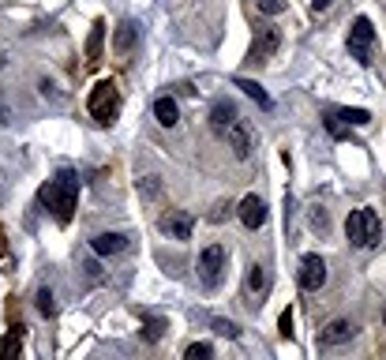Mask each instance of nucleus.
Listing matches in <instances>:
<instances>
[{
    "instance_id": "nucleus-1",
    "label": "nucleus",
    "mask_w": 386,
    "mask_h": 360,
    "mask_svg": "<svg viewBox=\"0 0 386 360\" xmlns=\"http://www.w3.org/2000/svg\"><path fill=\"white\" fill-rule=\"evenodd\" d=\"M38 203L45 210H53V218H57L60 225H68L71 214H76V203H79V177L71 169H60L53 180L42 184Z\"/></svg>"
},
{
    "instance_id": "nucleus-2",
    "label": "nucleus",
    "mask_w": 386,
    "mask_h": 360,
    "mask_svg": "<svg viewBox=\"0 0 386 360\" xmlns=\"http://www.w3.org/2000/svg\"><path fill=\"white\" fill-rule=\"evenodd\" d=\"M345 233H349V240H353L356 248H375V244H379V237H383L379 214H375V210H367V207L353 210L349 221H345Z\"/></svg>"
},
{
    "instance_id": "nucleus-3",
    "label": "nucleus",
    "mask_w": 386,
    "mask_h": 360,
    "mask_svg": "<svg viewBox=\"0 0 386 360\" xmlns=\"http://www.w3.org/2000/svg\"><path fill=\"white\" fill-rule=\"evenodd\" d=\"M90 117L98 120V124H113L116 113H121V90L113 87V83H98L94 90H90Z\"/></svg>"
},
{
    "instance_id": "nucleus-4",
    "label": "nucleus",
    "mask_w": 386,
    "mask_h": 360,
    "mask_svg": "<svg viewBox=\"0 0 386 360\" xmlns=\"http://www.w3.org/2000/svg\"><path fill=\"white\" fill-rule=\"evenodd\" d=\"M349 57H353L356 64H371V49H375V26L367 15H360V19H353V31H349Z\"/></svg>"
},
{
    "instance_id": "nucleus-5",
    "label": "nucleus",
    "mask_w": 386,
    "mask_h": 360,
    "mask_svg": "<svg viewBox=\"0 0 386 360\" xmlns=\"http://www.w3.org/2000/svg\"><path fill=\"white\" fill-rule=\"evenodd\" d=\"M225 263H229V255H225L222 244L203 248V255H199V282H203L207 289H218L225 278Z\"/></svg>"
},
{
    "instance_id": "nucleus-6",
    "label": "nucleus",
    "mask_w": 386,
    "mask_h": 360,
    "mask_svg": "<svg viewBox=\"0 0 386 360\" xmlns=\"http://www.w3.org/2000/svg\"><path fill=\"white\" fill-rule=\"evenodd\" d=\"M225 139H229V151L236 154L240 162L252 158V151H255V135H252V124L240 117V120H233V128L225 132Z\"/></svg>"
},
{
    "instance_id": "nucleus-7",
    "label": "nucleus",
    "mask_w": 386,
    "mask_h": 360,
    "mask_svg": "<svg viewBox=\"0 0 386 360\" xmlns=\"http://www.w3.org/2000/svg\"><path fill=\"white\" fill-rule=\"evenodd\" d=\"M323 285H326L323 255H304V259H300V289H304V293H319Z\"/></svg>"
},
{
    "instance_id": "nucleus-8",
    "label": "nucleus",
    "mask_w": 386,
    "mask_h": 360,
    "mask_svg": "<svg viewBox=\"0 0 386 360\" xmlns=\"http://www.w3.org/2000/svg\"><path fill=\"white\" fill-rule=\"evenodd\" d=\"M158 225H161V233L169 237V240H180V244H184V240H191L195 218H191L188 210H169V214H165V218L158 221Z\"/></svg>"
},
{
    "instance_id": "nucleus-9",
    "label": "nucleus",
    "mask_w": 386,
    "mask_h": 360,
    "mask_svg": "<svg viewBox=\"0 0 386 360\" xmlns=\"http://www.w3.org/2000/svg\"><path fill=\"white\" fill-rule=\"evenodd\" d=\"M281 49V31L274 23H263L259 34H255V45H252V60H266Z\"/></svg>"
},
{
    "instance_id": "nucleus-10",
    "label": "nucleus",
    "mask_w": 386,
    "mask_h": 360,
    "mask_svg": "<svg viewBox=\"0 0 386 360\" xmlns=\"http://www.w3.org/2000/svg\"><path fill=\"white\" fill-rule=\"evenodd\" d=\"M356 334V327L349 319H330L323 330H319V345H342V341H349Z\"/></svg>"
},
{
    "instance_id": "nucleus-11",
    "label": "nucleus",
    "mask_w": 386,
    "mask_h": 360,
    "mask_svg": "<svg viewBox=\"0 0 386 360\" xmlns=\"http://www.w3.org/2000/svg\"><path fill=\"white\" fill-rule=\"evenodd\" d=\"M233 120H240V113H236L233 101H214V109H210V128H214L218 135H225L229 128H233Z\"/></svg>"
},
{
    "instance_id": "nucleus-12",
    "label": "nucleus",
    "mask_w": 386,
    "mask_h": 360,
    "mask_svg": "<svg viewBox=\"0 0 386 360\" xmlns=\"http://www.w3.org/2000/svg\"><path fill=\"white\" fill-rule=\"evenodd\" d=\"M240 221H244V229L266 225V203L259 196H244V203H240Z\"/></svg>"
},
{
    "instance_id": "nucleus-13",
    "label": "nucleus",
    "mask_w": 386,
    "mask_h": 360,
    "mask_svg": "<svg viewBox=\"0 0 386 360\" xmlns=\"http://www.w3.org/2000/svg\"><path fill=\"white\" fill-rule=\"evenodd\" d=\"M124 248H128L124 233H98L94 240H90V252L94 255H121Z\"/></svg>"
},
{
    "instance_id": "nucleus-14",
    "label": "nucleus",
    "mask_w": 386,
    "mask_h": 360,
    "mask_svg": "<svg viewBox=\"0 0 386 360\" xmlns=\"http://www.w3.org/2000/svg\"><path fill=\"white\" fill-rule=\"evenodd\" d=\"M247 293L255 297V304H263V297L270 293V271H266V266L255 263L252 271H247Z\"/></svg>"
},
{
    "instance_id": "nucleus-15",
    "label": "nucleus",
    "mask_w": 386,
    "mask_h": 360,
    "mask_svg": "<svg viewBox=\"0 0 386 360\" xmlns=\"http://www.w3.org/2000/svg\"><path fill=\"white\" fill-rule=\"evenodd\" d=\"M135 38H139V26H135L132 19H124L121 26H116V34H113V49L121 53H132V45H135Z\"/></svg>"
},
{
    "instance_id": "nucleus-16",
    "label": "nucleus",
    "mask_w": 386,
    "mask_h": 360,
    "mask_svg": "<svg viewBox=\"0 0 386 360\" xmlns=\"http://www.w3.org/2000/svg\"><path fill=\"white\" fill-rule=\"evenodd\" d=\"M154 117H158V124L161 128H173L180 120V109H177V101H173L169 94H161L158 101H154Z\"/></svg>"
},
{
    "instance_id": "nucleus-17",
    "label": "nucleus",
    "mask_w": 386,
    "mask_h": 360,
    "mask_svg": "<svg viewBox=\"0 0 386 360\" xmlns=\"http://www.w3.org/2000/svg\"><path fill=\"white\" fill-rule=\"evenodd\" d=\"M19 349H23V327H15V330H8V334H4L0 360H19Z\"/></svg>"
},
{
    "instance_id": "nucleus-18",
    "label": "nucleus",
    "mask_w": 386,
    "mask_h": 360,
    "mask_svg": "<svg viewBox=\"0 0 386 360\" xmlns=\"http://www.w3.org/2000/svg\"><path fill=\"white\" fill-rule=\"evenodd\" d=\"M233 83H236V90H244V94L252 98V101H259L263 109H270V105H274L270 94H266V90L259 87V83H252V79H233Z\"/></svg>"
},
{
    "instance_id": "nucleus-19",
    "label": "nucleus",
    "mask_w": 386,
    "mask_h": 360,
    "mask_svg": "<svg viewBox=\"0 0 386 360\" xmlns=\"http://www.w3.org/2000/svg\"><path fill=\"white\" fill-rule=\"evenodd\" d=\"M102 38H105V23L98 19V23H94V31H90V42H87V57H90V60L102 57Z\"/></svg>"
},
{
    "instance_id": "nucleus-20",
    "label": "nucleus",
    "mask_w": 386,
    "mask_h": 360,
    "mask_svg": "<svg viewBox=\"0 0 386 360\" xmlns=\"http://www.w3.org/2000/svg\"><path fill=\"white\" fill-rule=\"evenodd\" d=\"M337 120H345V124H353V128H364L367 124V120H371V113H367V109H337V113H334Z\"/></svg>"
},
{
    "instance_id": "nucleus-21",
    "label": "nucleus",
    "mask_w": 386,
    "mask_h": 360,
    "mask_svg": "<svg viewBox=\"0 0 386 360\" xmlns=\"http://www.w3.org/2000/svg\"><path fill=\"white\" fill-rule=\"evenodd\" d=\"M38 311H42L45 319L57 311V300H53V289H49V285H42V289H38Z\"/></svg>"
},
{
    "instance_id": "nucleus-22",
    "label": "nucleus",
    "mask_w": 386,
    "mask_h": 360,
    "mask_svg": "<svg viewBox=\"0 0 386 360\" xmlns=\"http://www.w3.org/2000/svg\"><path fill=\"white\" fill-rule=\"evenodd\" d=\"M184 360H214V349H210L207 341H195V345H188Z\"/></svg>"
},
{
    "instance_id": "nucleus-23",
    "label": "nucleus",
    "mask_w": 386,
    "mask_h": 360,
    "mask_svg": "<svg viewBox=\"0 0 386 360\" xmlns=\"http://www.w3.org/2000/svg\"><path fill=\"white\" fill-rule=\"evenodd\" d=\"M308 221H311V229H315V233H326V229H330V218H326V210H323V207H311Z\"/></svg>"
},
{
    "instance_id": "nucleus-24",
    "label": "nucleus",
    "mask_w": 386,
    "mask_h": 360,
    "mask_svg": "<svg viewBox=\"0 0 386 360\" xmlns=\"http://www.w3.org/2000/svg\"><path fill=\"white\" fill-rule=\"evenodd\" d=\"M165 334V319H146V330H143V338L146 341H158Z\"/></svg>"
},
{
    "instance_id": "nucleus-25",
    "label": "nucleus",
    "mask_w": 386,
    "mask_h": 360,
    "mask_svg": "<svg viewBox=\"0 0 386 360\" xmlns=\"http://www.w3.org/2000/svg\"><path fill=\"white\" fill-rule=\"evenodd\" d=\"M214 330L222 338H240V327H236V323H229V319H214Z\"/></svg>"
},
{
    "instance_id": "nucleus-26",
    "label": "nucleus",
    "mask_w": 386,
    "mask_h": 360,
    "mask_svg": "<svg viewBox=\"0 0 386 360\" xmlns=\"http://www.w3.org/2000/svg\"><path fill=\"white\" fill-rule=\"evenodd\" d=\"M38 90H42V98H53V101H64V94L57 90V83H49V79H42L38 83Z\"/></svg>"
},
{
    "instance_id": "nucleus-27",
    "label": "nucleus",
    "mask_w": 386,
    "mask_h": 360,
    "mask_svg": "<svg viewBox=\"0 0 386 360\" xmlns=\"http://www.w3.org/2000/svg\"><path fill=\"white\" fill-rule=\"evenodd\" d=\"M259 12H266V15H281V12H285V0H259Z\"/></svg>"
},
{
    "instance_id": "nucleus-28",
    "label": "nucleus",
    "mask_w": 386,
    "mask_h": 360,
    "mask_svg": "<svg viewBox=\"0 0 386 360\" xmlns=\"http://www.w3.org/2000/svg\"><path fill=\"white\" fill-rule=\"evenodd\" d=\"M326 132H330V135H337V139H349V132H345L342 124H337V117H334V113H326Z\"/></svg>"
},
{
    "instance_id": "nucleus-29",
    "label": "nucleus",
    "mask_w": 386,
    "mask_h": 360,
    "mask_svg": "<svg viewBox=\"0 0 386 360\" xmlns=\"http://www.w3.org/2000/svg\"><path fill=\"white\" fill-rule=\"evenodd\" d=\"M158 188H161V180H158V177H143V196H146V199L158 196Z\"/></svg>"
},
{
    "instance_id": "nucleus-30",
    "label": "nucleus",
    "mask_w": 386,
    "mask_h": 360,
    "mask_svg": "<svg viewBox=\"0 0 386 360\" xmlns=\"http://www.w3.org/2000/svg\"><path fill=\"white\" fill-rule=\"evenodd\" d=\"M278 327H281V338H292V311H289V308H285V311H281Z\"/></svg>"
},
{
    "instance_id": "nucleus-31",
    "label": "nucleus",
    "mask_w": 386,
    "mask_h": 360,
    "mask_svg": "<svg viewBox=\"0 0 386 360\" xmlns=\"http://www.w3.org/2000/svg\"><path fill=\"white\" fill-rule=\"evenodd\" d=\"M311 4H315V12H326V8L334 4V0H311Z\"/></svg>"
},
{
    "instance_id": "nucleus-32",
    "label": "nucleus",
    "mask_w": 386,
    "mask_h": 360,
    "mask_svg": "<svg viewBox=\"0 0 386 360\" xmlns=\"http://www.w3.org/2000/svg\"><path fill=\"white\" fill-rule=\"evenodd\" d=\"M8 120H12V117H8V105L0 101V124H8Z\"/></svg>"
},
{
    "instance_id": "nucleus-33",
    "label": "nucleus",
    "mask_w": 386,
    "mask_h": 360,
    "mask_svg": "<svg viewBox=\"0 0 386 360\" xmlns=\"http://www.w3.org/2000/svg\"><path fill=\"white\" fill-rule=\"evenodd\" d=\"M8 252V244H4V237H0V255H4Z\"/></svg>"
},
{
    "instance_id": "nucleus-34",
    "label": "nucleus",
    "mask_w": 386,
    "mask_h": 360,
    "mask_svg": "<svg viewBox=\"0 0 386 360\" xmlns=\"http://www.w3.org/2000/svg\"><path fill=\"white\" fill-rule=\"evenodd\" d=\"M4 64H8V57H4V53H0V68H4Z\"/></svg>"
},
{
    "instance_id": "nucleus-35",
    "label": "nucleus",
    "mask_w": 386,
    "mask_h": 360,
    "mask_svg": "<svg viewBox=\"0 0 386 360\" xmlns=\"http://www.w3.org/2000/svg\"><path fill=\"white\" fill-rule=\"evenodd\" d=\"M383 323H386V308H383Z\"/></svg>"
}]
</instances>
